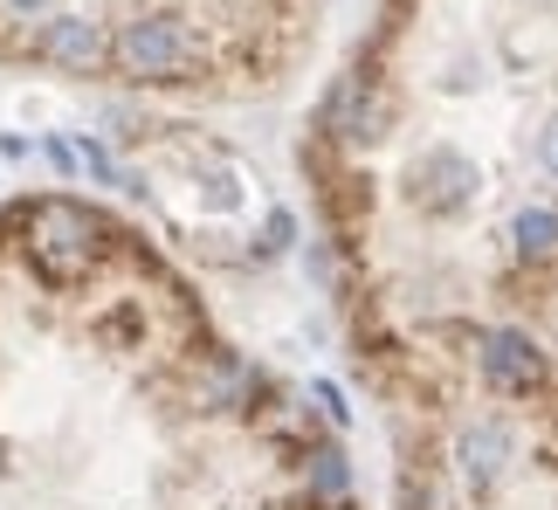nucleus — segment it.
Wrapping results in <instances>:
<instances>
[{"label":"nucleus","mask_w":558,"mask_h":510,"mask_svg":"<svg viewBox=\"0 0 558 510\" xmlns=\"http://www.w3.org/2000/svg\"><path fill=\"white\" fill-rule=\"evenodd\" d=\"M35 56H41V62H56V70H70V76H90V70H104L111 41H104V28H97L90 14H41V28H35Z\"/></svg>","instance_id":"f03ea898"},{"label":"nucleus","mask_w":558,"mask_h":510,"mask_svg":"<svg viewBox=\"0 0 558 510\" xmlns=\"http://www.w3.org/2000/svg\"><path fill=\"white\" fill-rule=\"evenodd\" d=\"M111 62L132 83H193L201 49H193L186 21H173V14H138V21H124V28H118Z\"/></svg>","instance_id":"f257e3e1"},{"label":"nucleus","mask_w":558,"mask_h":510,"mask_svg":"<svg viewBox=\"0 0 558 510\" xmlns=\"http://www.w3.org/2000/svg\"><path fill=\"white\" fill-rule=\"evenodd\" d=\"M538 166H545V173L558 180V118H551L545 132H538Z\"/></svg>","instance_id":"7ed1b4c3"},{"label":"nucleus","mask_w":558,"mask_h":510,"mask_svg":"<svg viewBox=\"0 0 558 510\" xmlns=\"http://www.w3.org/2000/svg\"><path fill=\"white\" fill-rule=\"evenodd\" d=\"M8 14L14 21H41V14H49V0H8Z\"/></svg>","instance_id":"20e7f679"}]
</instances>
